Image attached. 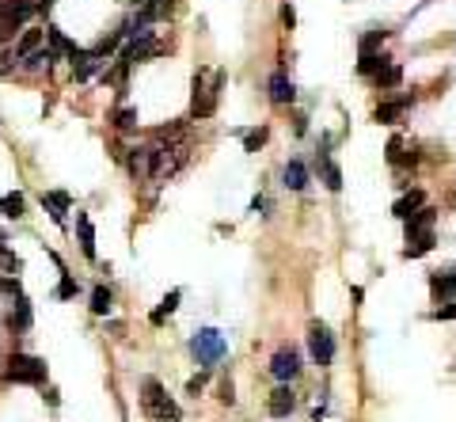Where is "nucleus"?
I'll return each mask as SVG.
<instances>
[{
  "label": "nucleus",
  "instance_id": "nucleus-17",
  "mask_svg": "<svg viewBox=\"0 0 456 422\" xmlns=\"http://www.w3.org/2000/svg\"><path fill=\"white\" fill-rule=\"evenodd\" d=\"M399 80H403V69H399L396 61H384V65H381V73L373 76V84H376V88H384V92H388V88H399Z\"/></svg>",
  "mask_w": 456,
  "mask_h": 422
},
{
  "label": "nucleus",
  "instance_id": "nucleus-27",
  "mask_svg": "<svg viewBox=\"0 0 456 422\" xmlns=\"http://www.w3.org/2000/svg\"><path fill=\"white\" fill-rule=\"evenodd\" d=\"M115 126H118L122 133H129L133 126H137V110H133V107H118V110H115Z\"/></svg>",
  "mask_w": 456,
  "mask_h": 422
},
{
  "label": "nucleus",
  "instance_id": "nucleus-6",
  "mask_svg": "<svg viewBox=\"0 0 456 422\" xmlns=\"http://www.w3.org/2000/svg\"><path fill=\"white\" fill-rule=\"evenodd\" d=\"M270 373L277 376V381H293V376L300 373V358H297V350L293 347H285V350H277L274 354V362H270Z\"/></svg>",
  "mask_w": 456,
  "mask_h": 422
},
{
  "label": "nucleus",
  "instance_id": "nucleus-20",
  "mask_svg": "<svg viewBox=\"0 0 456 422\" xmlns=\"http://www.w3.org/2000/svg\"><path fill=\"white\" fill-rule=\"evenodd\" d=\"M76 228H80V248L88 259H95V228H92V221H88V213L76 217Z\"/></svg>",
  "mask_w": 456,
  "mask_h": 422
},
{
  "label": "nucleus",
  "instance_id": "nucleus-30",
  "mask_svg": "<svg viewBox=\"0 0 456 422\" xmlns=\"http://www.w3.org/2000/svg\"><path fill=\"white\" fill-rule=\"evenodd\" d=\"M80 293V282H76L73 274H61V282H58V297L61 301H69V297H76Z\"/></svg>",
  "mask_w": 456,
  "mask_h": 422
},
{
  "label": "nucleus",
  "instance_id": "nucleus-29",
  "mask_svg": "<svg viewBox=\"0 0 456 422\" xmlns=\"http://www.w3.org/2000/svg\"><path fill=\"white\" fill-rule=\"evenodd\" d=\"M266 137H270V130H266V126L251 130V133H243V149H248V152H259V145H263Z\"/></svg>",
  "mask_w": 456,
  "mask_h": 422
},
{
  "label": "nucleus",
  "instance_id": "nucleus-3",
  "mask_svg": "<svg viewBox=\"0 0 456 422\" xmlns=\"http://www.w3.org/2000/svg\"><path fill=\"white\" fill-rule=\"evenodd\" d=\"M8 384H46V362L35 358V354H16L4 369Z\"/></svg>",
  "mask_w": 456,
  "mask_h": 422
},
{
  "label": "nucleus",
  "instance_id": "nucleus-13",
  "mask_svg": "<svg viewBox=\"0 0 456 422\" xmlns=\"http://www.w3.org/2000/svg\"><path fill=\"white\" fill-rule=\"evenodd\" d=\"M126 168H129L133 179H152V157H149V149H129Z\"/></svg>",
  "mask_w": 456,
  "mask_h": 422
},
{
  "label": "nucleus",
  "instance_id": "nucleus-4",
  "mask_svg": "<svg viewBox=\"0 0 456 422\" xmlns=\"http://www.w3.org/2000/svg\"><path fill=\"white\" fill-rule=\"evenodd\" d=\"M191 350H194V358L202 362V365H217L228 354V342H225V335H221L217 327H202L191 339Z\"/></svg>",
  "mask_w": 456,
  "mask_h": 422
},
{
  "label": "nucleus",
  "instance_id": "nucleus-22",
  "mask_svg": "<svg viewBox=\"0 0 456 422\" xmlns=\"http://www.w3.org/2000/svg\"><path fill=\"white\" fill-rule=\"evenodd\" d=\"M179 297H183V290H171L168 297H164V301H160V308L152 312V324H164V316H171L175 308H179Z\"/></svg>",
  "mask_w": 456,
  "mask_h": 422
},
{
  "label": "nucleus",
  "instance_id": "nucleus-28",
  "mask_svg": "<svg viewBox=\"0 0 456 422\" xmlns=\"http://www.w3.org/2000/svg\"><path fill=\"white\" fill-rule=\"evenodd\" d=\"M384 35H388L384 27H373L369 35L361 38V46H358V50H361V53H376V46H381V42H384Z\"/></svg>",
  "mask_w": 456,
  "mask_h": 422
},
{
  "label": "nucleus",
  "instance_id": "nucleus-36",
  "mask_svg": "<svg viewBox=\"0 0 456 422\" xmlns=\"http://www.w3.org/2000/svg\"><path fill=\"white\" fill-rule=\"evenodd\" d=\"M282 19H285V23H289V27H293V23H297V16H293V8H289V4L282 8Z\"/></svg>",
  "mask_w": 456,
  "mask_h": 422
},
{
  "label": "nucleus",
  "instance_id": "nucleus-18",
  "mask_svg": "<svg viewBox=\"0 0 456 422\" xmlns=\"http://www.w3.org/2000/svg\"><path fill=\"white\" fill-rule=\"evenodd\" d=\"M422 202H426V194H422V191H407V194H403V198H399V202L392 206V213H396L399 221H403V217H410V213H415V209H418Z\"/></svg>",
  "mask_w": 456,
  "mask_h": 422
},
{
  "label": "nucleus",
  "instance_id": "nucleus-31",
  "mask_svg": "<svg viewBox=\"0 0 456 422\" xmlns=\"http://www.w3.org/2000/svg\"><path fill=\"white\" fill-rule=\"evenodd\" d=\"M403 137H392L388 141V164H403Z\"/></svg>",
  "mask_w": 456,
  "mask_h": 422
},
{
  "label": "nucleus",
  "instance_id": "nucleus-33",
  "mask_svg": "<svg viewBox=\"0 0 456 422\" xmlns=\"http://www.w3.org/2000/svg\"><path fill=\"white\" fill-rule=\"evenodd\" d=\"M0 263H4L12 274H19V270H23V259H19V255H12L8 248H0Z\"/></svg>",
  "mask_w": 456,
  "mask_h": 422
},
{
  "label": "nucleus",
  "instance_id": "nucleus-37",
  "mask_svg": "<svg viewBox=\"0 0 456 422\" xmlns=\"http://www.w3.org/2000/svg\"><path fill=\"white\" fill-rule=\"evenodd\" d=\"M0 248H4V228H0Z\"/></svg>",
  "mask_w": 456,
  "mask_h": 422
},
{
  "label": "nucleus",
  "instance_id": "nucleus-12",
  "mask_svg": "<svg viewBox=\"0 0 456 422\" xmlns=\"http://www.w3.org/2000/svg\"><path fill=\"white\" fill-rule=\"evenodd\" d=\"M433 228H426V232H415V236H407V248H403V259H422L426 251H433Z\"/></svg>",
  "mask_w": 456,
  "mask_h": 422
},
{
  "label": "nucleus",
  "instance_id": "nucleus-8",
  "mask_svg": "<svg viewBox=\"0 0 456 422\" xmlns=\"http://www.w3.org/2000/svg\"><path fill=\"white\" fill-rule=\"evenodd\" d=\"M293 407H297V396H293V388H289V384L274 388V392H270V403H266L270 418H285V415H293Z\"/></svg>",
  "mask_w": 456,
  "mask_h": 422
},
{
  "label": "nucleus",
  "instance_id": "nucleus-25",
  "mask_svg": "<svg viewBox=\"0 0 456 422\" xmlns=\"http://www.w3.org/2000/svg\"><path fill=\"white\" fill-rule=\"evenodd\" d=\"M0 213L19 221V217H23V194H4V198H0Z\"/></svg>",
  "mask_w": 456,
  "mask_h": 422
},
{
  "label": "nucleus",
  "instance_id": "nucleus-16",
  "mask_svg": "<svg viewBox=\"0 0 456 422\" xmlns=\"http://www.w3.org/2000/svg\"><path fill=\"white\" fill-rule=\"evenodd\" d=\"M42 206H46V213L58 221V225H65V213H69V194H61V191L42 194Z\"/></svg>",
  "mask_w": 456,
  "mask_h": 422
},
{
  "label": "nucleus",
  "instance_id": "nucleus-10",
  "mask_svg": "<svg viewBox=\"0 0 456 422\" xmlns=\"http://www.w3.org/2000/svg\"><path fill=\"white\" fill-rule=\"evenodd\" d=\"M433 221H438V209L418 206L410 217H403V228H407V236H415V232H426V228H433Z\"/></svg>",
  "mask_w": 456,
  "mask_h": 422
},
{
  "label": "nucleus",
  "instance_id": "nucleus-35",
  "mask_svg": "<svg viewBox=\"0 0 456 422\" xmlns=\"http://www.w3.org/2000/svg\"><path fill=\"white\" fill-rule=\"evenodd\" d=\"M221 399H225V403H232V399H236V396H232V381L221 384Z\"/></svg>",
  "mask_w": 456,
  "mask_h": 422
},
{
  "label": "nucleus",
  "instance_id": "nucleus-23",
  "mask_svg": "<svg viewBox=\"0 0 456 422\" xmlns=\"http://www.w3.org/2000/svg\"><path fill=\"white\" fill-rule=\"evenodd\" d=\"M384 61H392V58H384V53H361L358 73H361V76H376V73H381V65H384Z\"/></svg>",
  "mask_w": 456,
  "mask_h": 422
},
{
  "label": "nucleus",
  "instance_id": "nucleus-24",
  "mask_svg": "<svg viewBox=\"0 0 456 422\" xmlns=\"http://www.w3.org/2000/svg\"><path fill=\"white\" fill-rule=\"evenodd\" d=\"M319 172H324L327 191H339V186H342V172H339V164H331L327 157H319Z\"/></svg>",
  "mask_w": 456,
  "mask_h": 422
},
{
  "label": "nucleus",
  "instance_id": "nucleus-14",
  "mask_svg": "<svg viewBox=\"0 0 456 422\" xmlns=\"http://www.w3.org/2000/svg\"><path fill=\"white\" fill-rule=\"evenodd\" d=\"M53 61H58V53L38 46L35 53H27V58L19 61V69H27V73H50V69H53Z\"/></svg>",
  "mask_w": 456,
  "mask_h": 422
},
{
  "label": "nucleus",
  "instance_id": "nucleus-2",
  "mask_svg": "<svg viewBox=\"0 0 456 422\" xmlns=\"http://www.w3.org/2000/svg\"><path fill=\"white\" fill-rule=\"evenodd\" d=\"M221 88H225V73H221V69L209 73V84H206V73L194 76V107H191L194 118H209V115H213Z\"/></svg>",
  "mask_w": 456,
  "mask_h": 422
},
{
  "label": "nucleus",
  "instance_id": "nucleus-15",
  "mask_svg": "<svg viewBox=\"0 0 456 422\" xmlns=\"http://www.w3.org/2000/svg\"><path fill=\"white\" fill-rule=\"evenodd\" d=\"M282 179H285L289 191H304V186H308V168L300 160H289L285 172H282Z\"/></svg>",
  "mask_w": 456,
  "mask_h": 422
},
{
  "label": "nucleus",
  "instance_id": "nucleus-1",
  "mask_svg": "<svg viewBox=\"0 0 456 422\" xmlns=\"http://www.w3.org/2000/svg\"><path fill=\"white\" fill-rule=\"evenodd\" d=\"M141 407H144V418L149 422H179V407L175 399L160 388V381H144L141 384Z\"/></svg>",
  "mask_w": 456,
  "mask_h": 422
},
{
  "label": "nucleus",
  "instance_id": "nucleus-34",
  "mask_svg": "<svg viewBox=\"0 0 456 422\" xmlns=\"http://www.w3.org/2000/svg\"><path fill=\"white\" fill-rule=\"evenodd\" d=\"M206 381H209V373H198V376H191V384H186V392H191V396H198V392H202V388H206Z\"/></svg>",
  "mask_w": 456,
  "mask_h": 422
},
{
  "label": "nucleus",
  "instance_id": "nucleus-19",
  "mask_svg": "<svg viewBox=\"0 0 456 422\" xmlns=\"http://www.w3.org/2000/svg\"><path fill=\"white\" fill-rule=\"evenodd\" d=\"M407 107H410V95H399V99H392V103H381L376 107V122H396Z\"/></svg>",
  "mask_w": 456,
  "mask_h": 422
},
{
  "label": "nucleus",
  "instance_id": "nucleus-9",
  "mask_svg": "<svg viewBox=\"0 0 456 422\" xmlns=\"http://www.w3.org/2000/svg\"><path fill=\"white\" fill-rule=\"evenodd\" d=\"M270 99H274L277 107L293 103V99H297V84L289 80L285 73H274V76H270Z\"/></svg>",
  "mask_w": 456,
  "mask_h": 422
},
{
  "label": "nucleus",
  "instance_id": "nucleus-5",
  "mask_svg": "<svg viewBox=\"0 0 456 422\" xmlns=\"http://www.w3.org/2000/svg\"><path fill=\"white\" fill-rule=\"evenodd\" d=\"M308 350H312V358L319 365H331L335 362V335H331L324 324H316L312 331H308Z\"/></svg>",
  "mask_w": 456,
  "mask_h": 422
},
{
  "label": "nucleus",
  "instance_id": "nucleus-21",
  "mask_svg": "<svg viewBox=\"0 0 456 422\" xmlns=\"http://www.w3.org/2000/svg\"><path fill=\"white\" fill-rule=\"evenodd\" d=\"M12 327H19V331H27V327H31V301H27V297H19V293H16V312H12Z\"/></svg>",
  "mask_w": 456,
  "mask_h": 422
},
{
  "label": "nucleus",
  "instance_id": "nucleus-11",
  "mask_svg": "<svg viewBox=\"0 0 456 422\" xmlns=\"http://www.w3.org/2000/svg\"><path fill=\"white\" fill-rule=\"evenodd\" d=\"M430 290H433V297L438 301H449V297H456V266L452 270H438L430 278Z\"/></svg>",
  "mask_w": 456,
  "mask_h": 422
},
{
  "label": "nucleus",
  "instance_id": "nucleus-7",
  "mask_svg": "<svg viewBox=\"0 0 456 422\" xmlns=\"http://www.w3.org/2000/svg\"><path fill=\"white\" fill-rule=\"evenodd\" d=\"M42 38H46V31H38V27H23V31H19V38H16V46H12L16 65L23 61L27 53H35V50L42 46Z\"/></svg>",
  "mask_w": 456,
  "mask_h": 422
},
{
  "label": "nucleus",
  "instance_id": "nucleus-32",
  "mask_svg": "<svg viewBox=\"0 0 456 422\" xmlns=\"http://www.w3.org/2000/svg\"><path fill=\"white\" fill-rule=\"evenodd\" d=\"M433 320H456V297H449V301H441L433 308Z\"/></svg>",
  "mask_w": 456,
  "mask_h": 422
},
{
  "label": "nucleus",
  "instance_id": "nucleus-26",
  "mask_svg": "<svg viewBox=\"0 0 456 422\" xmlns=\"http://www.w3.org/2000/svg\"><path fill=\"white\" fill-rule=\"evenodd\" d=\"M92 312L95 316L110 312V290H103V285H95V290H92Z\"/></svg>",
  "mask_w": 456,
  "mask_h": 422
}]
</instances>
